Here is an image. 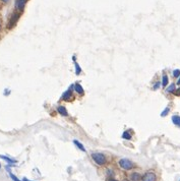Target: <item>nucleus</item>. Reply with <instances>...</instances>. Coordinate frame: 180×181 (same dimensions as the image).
<instances>
[{"label": "nucleus", "instance_id": "nucleus-1", "mask_svg": "<svg viewBox=\"0 0 180 181\" xmlns=\"http://www.w3.org/2000/svg\"><path fill=\"white\" fill-rule=\"evenodd\" d=\"M91 157H92L93 161L100 167L105 166L108 162L107 157H106L104 154H102V153H93Z\"/></svg>", "mask_w": 180, "mask_h": 181}, {"label": "nucleus", "instance_id": "nucleus-2", "mask_svg": "<svg viewBox=\"0 0 180 181\" xmlns=\"http://www.w3.org/2000/svg\"><path fill=\"white\" fill-rule=\"evenodd\" d=\"M118 165L119 167L121 168L122 170L124 171H129V170H131L132 168H134V163L132 161L128 159H125V158H122L118 161Z\"/></svg>", "mask_w": 180, "mask_h": 181}, {"label": "nucleus", "instance_id": "nucleus-3", "mask_svg": "<svg viewBox=\"0 0 180 181\" xmlns=\"http://www.w3.org/2000/svg\"><path fill=\"white\" fill-rule=\"evenodd\" d=\"M20 17V14L18 12H13L11 15H10L9 19H8V22H7V28L8 29H12V28L14 27L16 22H18V19Z\"/></svg>", "mask_w": 180, "mask_h": 181}, {"label": "nucleus", "instance_id": "nucleus-4", "mask_svg": "<svg viewBox=\"0 0 180 181\" xmlns=\"http://www.w3.org/2000/svg\"><path fill=\"white\" fill-rule=\"evenodd\" d=\"M141 181H157V175L154 171H148L141 176Z\"/></svg>", "mask_w": 180, "mask_h": 181}, {"label": "nucleus", "instance_id": "nucleus-5", "mask_svg": "<svg viewBox=\"0 0 180 181\" xmlns=\"http://www.w3.org/2000/svg\"><path fill=\"white\" fill-rule=\"evenodd\" d=\"M27 4V0H15L14 7L18 11H22L24 9V6Z\"/></svg>", "mask_w": 180, "mask_h": 181}, {"label": "nucleus", "instance_id": "nucleus-6", "mask_svg": "<svg viewBox=\"0 0 180 181\" xmlns=\"http://www.w3.org/2000/svg\"><path fill=\"white\" fill-rule=\"evenodd\" d=\"M129 180L130 181H141V175L139 172H132L129 175Z\"/></svg>", "mask_w": 180, "mask_h": 181}, {"label": "nucleus", "instance_id": "nucleus-7", "mask_svg": "<svg viewBox=\"0 0 180 181\" xmlns=\"http://www.w3.org/2000/svg\"><path fill=\"white\" fill-rule=\"evenodd\" d=\"M72 99V92H71V89H69L68 91H66L65 93L62 96V100L63 101H69V100Z\"/></svg>", "mask_w": 180, "mask_h": 181}, {"label": "nucleus", "instance_id": "nucleus-8", "mask_svg": "<svg viewBox=\"0 0 180 181\" xmlns=\"http://www.w3.org/2000/svg\"><path fill=\"white\" fill-rule=\"evenodd\" d=\"M74 91H76V92L78 93V95H80V96H83V95L85 94L83 88L81 87V85H80L79 82H76V85H74Z\"/></svg>", "mask_w": 180, "mask_h": 181}, {"label": "nucleus", "instance_id": "nucleus-9", "mask_svg": "<svg viewBox=\"0 0 180 181\" xmlns=\"http://www.w3.org/2000/svg\"><path fill=\"white\" fill-rule=\"evenodd\" d=\"M57 111H58V113L62 116H67L68 115L67 110H66V108L64 106H58L57 107Z\"/></svg>", "mask_w": 180, "mask_h": 181}, {"label": "nucleus", "instance_id": "nucleus-10", "mask_svg": "<svg viewBox=\"0 0 180 181\" xmlns=\"http://www.w3.org/2000/svg\"><path fill=\"white\" fill-rule=\"evenodd\" d=\"M0 158H1V159H3V160H5V161H6L7 163H9L10 166H11V164H15V163H16V161H15V160L11 159V158L6 157V156H3V155H0Z\"/></svg>", "mask_w": 180, "mask_h": 181}, {"label": "nucleus", "instance_id": "nucleus-11", "mask_svg": "<svg viewBox=\"0 0 180 181\" xmlns=\"http://www.w3.org/2000/svg\"><path fill=\"white\" fill-rule=\"evenodd\" d=\"M172 122L175 124L176 126L180 127V116H178V115L172 116Z\"/></svg>", "mask_w": 180, "mask_h": 181}, {"label": "nucleus", "instance_id": "nucleus-12", "mask_svg": "<svg viewBox=\"0 0 180 181\" xmlns=\"http://www.w3.org/2000/svg\"><path fill=\"white\" fill-rule=\"evenodd\" d=\"M73 143H74V145H76V147H78V149H79L80 151H81V152H85V147H83V145L81 143H79V142H78V140H73Z\"/></svg>", "mask_w": 180, "mask_h": 181}, {"label": "nucleus", "instance_id": "nucleus-13", "mask_svg": "<svg viewBox=\"0 0 180 181\" xmlns=\"http://www.w3.org/2000/svg\"><path fill=\"white\" fill-rule=\"evenodd\" d=\"M169 84V80H168V76L166 74H164L163 75V77H162V86L163 87H167V85Z\"/></svg>", "mask_w": 180, "mask_h": 181}, {"label": "nucleus", "instance_id": "nucleus-14", "mask_svg": "<svg viewBox=\"0 0 180 181\" xmlns=\"http://www.w3.org/2000/svg\"><path fill=\"white\" fill-rule=\"evenodd\" d=\"M122 138H123V140H131V134L129 133V131H124V132L122 133Z\"/></svg>", "mask_w": 180, "mask_h": 181}, {"label": "nucleus", "instance_id": "nucleus-15", "mask_svg": "<svg viewBox=\"0 0 180 181\" xmlns=\"http://www.w3.org/2000/svg\"><path fill=\"white\" fill-rule=\"evenodd\" d=\"M175 84H171L170 87H168L167 89H166V92L167 93H174V91H175Z\"/></svg>", "mask_w": 180, "mask_h": 181}, {"label": "nucleus", "instance_id": "nucleus-16", "mask_svg": "<svg viewBox=\"0 0 180 181\" xmlns=\"http://www.w3.org/2000/svg\"><path fill=\"white\" fill-rule=\"evenodd\" d=\"M9 176H10V178H11V179H12V180H13V181H20V179L17 178V177H16V176H15L14 174L12 173V172H11V171H10V172H9Z\"/></svg>", "mask_w": 180, "mask_h": 181}, {"label": "nucleus", "instance_id": "nucleus-17", "mask_svg": "<svg viewBox=\"0 0 180 181\" xmlns=\"http://www.w3.org/2000/svg\"><path fill=\"white\" fill-rule=\"evenodd\" d=\"M169 111H170V108H169V107H167V108H166L165 110H164V111L161 113V116H162V117H165V116L169 113Z\"/></svg>", "mask_w": 180, "mask_h": 181}, {"label": "nucleus", "instance_id": "nucleus-18", "mask_svg": "<svg viewBox=\"0 0 180 181\" xmlns=\"http://www.w3.org/2000/svg\"><path fill=\"white\" fill-rule=\"evenodd\" d=\"M80 72H81V68L79 67V65H78V63H76V75L80 74Z\"/></svg>", "mask_w": 180, "mask_h": 181}, {"label": "nucleus", "instance_id": "nucleus-19", "mask_svg": "<svg viewBox=\"0 0 180 181\" xmlns=\"http://www.w3.org/2000/svg\"><path fill=\"white\" fill-rule=\"evenodd\" d=\"M173 76L174 77H179L180 76V70L179 69H175L173 71Z\"/></svg>", "mask_w": 180, "mask_h": 181}, {"label": "nucleus", "instance_id": "nucleus-20", "mask_svg": "<svg viewBox=\"0 0 180 181\" xmlns=\"http://www.w3.org/2000/svg\"><path fill=\"white\" fill-rule=\"evenodd\" d=\"M160 86H161V82H156V84H155V86H154V88H153V89H154V90H157V89H159V88H160Z\"/></svg>", "mask_w": 180, "mask_h": 181}, {"label": "nucleus", "instance_id": "nucleus-21", "mask_svg": "<svg viewBox=\"0 0 180 181\" xmlns=\"http://www.w3.org/2000/svg\"><path fill=\"white\" fill-rule=\"evenodd\" d=\"M173 94L176 95V96H180V88H179V89H177V90H175Z\"/></svg>", "mask_w": 180, "mask_h": 181}, {"label": "nucleus", "instance_id": "nucleus-22", "mask_svg": "<svg viewBox=\"0 0 180 181\" xmlns=\"http://www.w3.org/2000/svg\"><path fill=\"white\" fill-rule=\"evenodd\" d=\"M107 181H118V180H117V179H115V178H109Z\"/></svg>", "mask_w": 180, "mask_h": 181}, {"label": "nucleus", "instance_id": "nucleus-23", "mask_svg": "<svg viewBox=\"0 0 180 181\" xmlns=\"http://www.w3.org/2000/svg\"><path fill=\"white\" fill-rule=\"evenodd\" d=\"M1 1H2L3 3H8L10 1V0H1Z\"/></svg>", "mask_w": 180, "mask_h": 181}, {"label": "nucleus", "instance_id": "nucleus-24", "mask_svg": "<svg viewBox=\"0 0 180 181\" xmlns=\"http://www.w3.org/2000/svg\"><path fill=\"white\" fill-rule=\"evenodd\" d=\"M121 181H130V180H129V179H127V178H123Z\"/></svg>", "mask_w": 180, "mask_h": 181}, {"label": "nucleus", "instance_id": "nucleus-25", "mask_svg": "<svg viewBox=\"0 0 180 181\" xmlns=\"http://www.w3.org/2000/svg\"><path fill=\"white\" fill-rule=\"evenodd\" d=\"M177 85H180V76H179V78H178V82H177Z\"/></svg>", "mask_w": 180, "mask_h": 181}, {"label": "nucleus", "instance_id": "nucleus-26", "mask_svg": "<svg viewBox=\"0 0 180 181\" xmlns=\"http://www.w3.org/2000/svg\"><path fill=\"white\" fill-rule=\"evenodd\" d=\"M0 31H1V22H0Z\"/></svg>", "mask_w": 180, "mask_h": 181}, {"label": "nucleus", "instance_id": "nucleus-27", "mask_svg": "<svg viewBox=\"0 0 180 181\" xmlns=\"http://www.w3.org/2000/svg\"><path fill=\"white\" fill-rule=\"evenodd\" d=\"M0 167H1V164H0Z\"/></svg>", "mask_w": 180, "mask_h": 181}, {"label": "nucleus", "instance_id": "nucleus-28", "mask_svg": "<svg viewBox=\"0 0 180 181\" xmlns=\"http://www.w3.org/2000/svg\"><path fill=\"white\" fill-rule=\"evenodd\" d=\"M179 181H180V179H179Z\"/></svg>", "mask_w": 180, "mask_h": 181}]
</instances>
